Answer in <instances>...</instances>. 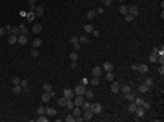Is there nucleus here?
<instances>
[{"label": "nucleus", "instance_id": "32", "mask_svg": "<svg viewBox=\"0 0 164 122\" xmlns=\"http://www.w3.org/2000/svg\"><path fill=\"white\" fill-rule=\"evenodd\" d=\"M20 91H22V87H20V84H13V93H15V95H18Z\"/></svg>", "mask_w": 164, "mask_h": 122}, {"label": "nucleus", "instance_id": "34", "mask_svg": "<svg viewBox=\"0 0 164 122\" xmlns=\"http://www.w3.org/2000/svg\"><path fill=\"white\" fill-rule=\"evenodd\" d=\"M64 120H66V122H75V115H73V113H69L68 117H64Z\"/></svg>", "mask_w": 164, "mask_h": 122}, {"label": "nucleus", "instance_id": "22", "mask_svg": "<svg viewBox=\"0 0 164 122\" xmlns=\"http://www.w3.org/2000/svg\"><path fill=\"white\" fill-rule=\"evenodd\" d=\"M86 16H88V20L91 22V20H95L99 15H97V11H88V15H86Z\"/></svg>", "mask_w": 164, "mask_h": 122}, {"label": "nucleus", "instance_id": "41", "mask_svg": "<svg viewBox=\"0 0 164 122\" xmlns=\"http://www.w3.org/2000/svg\"><path fill=\"white\" fill-rule=\"evenodd\" d=\"M121 15H128V5H121Z\"/></svg>", "mask_w": 164, "mask_h": 122}, {"label": "nucleus", "instance_id": "26", "mask_svg": "<svg viewBox=\"0 0 164 122\" xmlns=\"http://www.w3.org/2000/svg\"><path fill=\"white\" fill-rule=\"evenodd\" d=\"M69 58H71V62H77V60H79V53L73 49V51H71V55H69Z\"/></svg>", "mask_w": 164, "mask_h": 122}, {"label": "nucleus", "instance_id": "5", "mask_svg": "<svg viewBox=\"0 0 164 122\" xmlns=\"http://www.w3.org/2000/svg\"><path fill=\"white\" fill-rule=\"evenodd\" d=\"M91 111L95 113V115H99V113H102V104H99V102H91Z\"/></svg>", "mask_w": 164, "mask_h": 122}, {"label": "nucleus", "instance_id": "17", "mask_svg": "<svg viewBox=\"0 0 164 122\" xmlns=\"http://www.w3.org/2000/svg\"><path fill=\"white\" fill-rule=\"evenodd\" d=\"M31 31H33L35 35H40V33H42V24H33Z\"/></svg>", "mask_w": 164, "mask_h": 122}, {"label": "nucleus", "instance_id": "40", "mask_svg": "<svg viewBox=\"0 0 164 122\" xmlns=\"http://www.w3.org/2000/svg\"><path fill=\"white\" fill-rule=\"evenodd\" d=\"M133 18H135V16H133V15H129V13H128V15H124V20H126V22H131Z\"/></svg>", "mask_w": 164, "mask_h": 122}, {"label": "nucleus", "instance_id": "1", "mask_svg": "<svg viewBox=\"0 0 164 122\" xmlns=\"http://www.w3.org/2000/svg\"><path fill=\"white\" fill-rule=\"evenodd\" d=\"M121 91H122V97L128 102H131V100L135 98V93L131 91V86H128V84H126V86H121Z\"/></svg>", "mask_w": 164, "mask_h": 122}, {"label": "nucleus", "instance_id": "3", "mask_svg": "<svg viewBox=\"0 0 164 122\" xmlns=\"http://www.w3.org/2000/svg\"><path fill=\"white\" fill-rule=\"evenodd\" d=\"M29 11H33L37 16H42V15H44V7H42V5H29Z\"/></svg>", "mask_w": 164, "mask_h": 122}, {"label": "nucleus", "instance_id": "13", "mask_svg": "<svg viewBox=\"0 0 164 122\" xmlns=\"http://www.w3.org/2000/svg\"><path fill=\"white\" fill-rule=\"evenodd\" d=\"M91 75H93V77H100V75H102V68H100V66H95V68L91 69Z\"/></svg>", "mask_w": 164, "mask_h": 122}, {"label": "nucleus", "instance_id": "43", "mask_svg": "<svg viewBox=\"0 0 164 122\" xmlns=\"http://www.w3.org/2000/svg\"><path fill=\"white\" fill-rule=\"evenodd\" d=\"M47 120V115H40L39 119H37V122H46Z\"/></svg>", "mask_w": 164, "mask_h": 122}, {"label": "nucleus", "instance_id": "37", "mask_svg": "<svg viewBox=\"0 0 164 122\" xmlns=\"http://www.w3.org/2000/svg\"><path fill=\"white\" fill-rule=\"evenodd\" d=\"M37 113H39V115H46V108H44V106H39V108H37Z\"/></svg>", "mask_w": 164, "mask_h": 122}, {"label": "nucleus", "instance_id": "33", "mask_svg": "<svg viewBox=\"0 0 164 122\" xmlns=\"http://www.w3.org/2000/svg\"><path fill=\"white\" fill-rule=\"evenodd\" d=\"M31 46H33V47H37V49H39V47H40V46H42V40H40V38H39V37H37V38H35V40H33V44H31Z\"/></svg>", "mask_w": 164, "mask_h": 122}, {"label": "nucleus", "instance_id": "29", "mask_svg": "<svg viewBox=\"0 0 164 122\" xmlns=\"http://www.w3.org/2000/svg\"><path fill=\"white\" fill-rule=\"evenodd\" d=\"M17 38H18L17 35H7V42L9 44H17Z\"/></svg>", "mask_w": 164, "mask_h": 122}, {"label": "nucleus", "instance_id": "23", "mask_svg": "<svg viewBox=\"0 0 164 122\" xmlns=\"http://www.w3.org/2000/svg\"><path fill=\"white\" fill-rule=\"evenodd\" d=\"M18 29H20V35H26V37H28V33H29V29L26 27V24H20V26H18Z\"/></svg>", "mask_w": 164, "mask_h": 122}, {"label": "nucleus", "instance_id": "35", "mask_svg": "<svg viewBox=\"0 0 164 122\" xmlns=\"http://www.w3.org/2000/svg\"><path fill=\"white\" fill-rule=\"evenodd\" d=\"M79 42H80V46H84V44H89V40H88V35H86V37H80V38H79Z\"/></svg>", "mask_w": 164, "mask_h": 122}, {"label": "nucleus", "instance_id": "20", "mask_svg": "<svg viewBox=\"0 0 164 122\" xmlns=\"http://www.w3.org/2000/svg\"><path fill=\"white\" fill-rule=\"evenodd\" d=\"M150 62H159V55H157V49H153V51H151V55H150Z\"/></svg>", "mask_w": 164, "mask_h": 122}, {"label": "nucleus", "instance_id": "8", "mask_svg": "<svg viewBox=\"0 0 164 122\" xmlns=\"http://www.w3.org/2000/svg\"><path fill=\"white\" fill-rule=\"evenodd\" d=\"M84 91H86V86H84V84H79V86L73 87V93H75V95H84Z\"/></svg>", "mask_w": 164, "mask_h": 122}, {"label": "nucleus", "instance_id": "24", "mask_svg": "<svg viewBox=\"0 0 164 122\" xmlns=\"http://www.w3.org/2000/svg\"><path fill=\"white\" fill-rule=\"evenodd\" d=\"M66 102H68V98H66V97H60V98L57 100V104H58L60 108H66Z\"/></svg>", "mask_w": 164, "mask_h": 122}, {"label": "nucleus", "instance_id": "46", "mask_svg": "<svg viewBox=\"0 0 164 122\" xmlns=\"http://www.w3.org/2000/svg\"><path fill=\"white\" fill-rule=\"evenodd\" d=\"M97 15H104V5H100V7L97 9Z\"/></svg>", "mask_w": 164, "mask_h": 122}, {"label": "nucleus", "instance_id": "15", "mask_svg": "<svg viewBox=\"0 0 164 122\" xmlns=\"http://www.w3.org/2000/svg\"><path fill=\"white\" fill-rule=\"evenodd\" d=\"M93 95H95V93H93V89L86 87V91H84V98H86V100H91V98H93Z\"/></svg>", "mask_w": 164, "mask_h": 122}, {"label": "nucleus", "instance_id": "2", "mask_svg": "<svg viewBox=\"0 0 164 122\" xmlns=\"http://www.w3.org/2000/svg\"><path fill=\"white\" fill-rule=\"evenodd\" d=\"M133 115H135V119H137V120H142V119H144V115H146V109H144V108H140V106H137V109L133 111Z\"/></svg>", "mask_w": 164, "mask_h": 122}, {"label": "nucleus", "instance_id": "45", "mask_svg": "<svg viewBox=\"0 0 164 122\" xmlns=\"http://www.w3.org/2000/svg\"><path fill=\"white\" fill-rule=\"evenodd\" d=\"M111 2H113V0H100L102 5H111Z\"/></svg>", "mask_w": 164, "mask_h": 122}, {"label": "nucleus", "instance_id": "21", "mask_svg": "<svg viewBox=\"0 0 164 122\" xmlns=\"http://www.w3.org/2000/svg\"><path fill=\"white\" fill-rule=\"evenodd\" d=\"M102 69L104 71H113V62H104L102 64Z\"/></svg>", "mask_w": 164, "mask_h": 122}, {"label": "nucleus", "instance_id": "42", "mask_svg": "<svg viewBox=\"0 0 164 122\" xmlns=\"http://www.w3.org/2000/svg\"><path fill=\"white\" fill-rule=\"evenodd\" d=\"M140 108H144V109H146V111H148V109H150V108H151V104H150V102H146V100H144V104H142V106H140Z\"/></svg>", "mask_w": 164, "mask_h": 122}, {"label": "nucleus", "instance_id": "31", "mask_svg": "<svg viewBox=\"0 0 164 122\" xmlns=\"http://www.w3.org/2000/svg\"><path fill=\"white\" fill-rule=\"evenodd\" d=\"M35 16H37V15H35L33 11H29V13H26V18H28L29 22H33V20H35Z\"/></svg>", "mask_w": 164, "mask_h": 122}, {"label": "nucleus", "instance_id": "16", "mask_svg": "<svg viewBox=\"0 0 164 122\" xmlns=\"http://www.w3.org/2000/svg\"><path fill=\"white\" fill-rule=\"evenodd\" d=\"M46 115L55 119V117H57V108H46Z\"/></svg>", "mask_w": 164, "mask_h": 122}, {"label": "nucleus", "instance_id": "30", "mask_svg": "<svg viewBox=\"0 0 164 122\" xmlns=\"http://www.w3.org/2000/svg\"><path fill=\"white\" fill-rule=\"evenodd\" d=\"M89 84H91V86H99V84H100V77H93V79L89 80Z\"/></svg>", "mask_w": 164, "mask_h": 122}, {"label": "nucleus", "instance_id": "48", "mask_svg": "<svg viewBox=\"0 0 164 122\" xmlns=\"http://www.w3.org/2000/svg\"><path fill=\"white\" fill-rule=\"evenodd\" d=\"M157 73H161V77H162V75H164V66H162V64L159 66V71H157Z\"/></svg>", "mask_w": 164, "mask_h": 122}, {"label": "nucleus", "instance_id": "38", "mask_svg": "<svg viewBox=\"0 0 164 122\" xmlns=\"http://www.w3.org/2000/svg\"><path fill=\"white\" fill-rule=\"evenodd\" d=\"M44 91H53V86H51L49 82H46V84H44Z\"/></svg>", "mask_w": 164, "mask_h": 122}, {"label": "nucleus", "instance_id": "25", "mask_svg": "<svg viewBox=\"0 0 164 122\" xmlns=\"http://www.w3.org/2000/svg\"><path fill=\"white\" fill-rule=\"evenodd\" d=\"M20 87L22 89H29V82L26 80V79H20Z\"/></svg>", "mask_w": 164, "mask_h": 122}, {"label": "nucleus", "instance_id": "50", "mask_svg": "<svg viewBox=\"0 0 164 122\" xmlns=\"http://www.w3.org/2000/svg\"><path fill=\"white\" fill-rule=\"evenodd\" d=\"M29 2V5H37V0H28Z\"/></svg>", "mask_w": 164, "mask_h": 122}, {"label": "nucleus", "instance_id": "9", "mask_svg": "<svg viewBox=\"0 0 164 122\" xmlns=\"http://www.w3.org/2000/svg\"><path fill=\"white\" fill-rule=\"evenodd\" d=\"M128 13H129V15H133V16H137V15H139V5H135V4L128 5Z\"/></svg>", "mask_w": 164, "mask_h": 122}, {"label": "nucleus", "instance_id": "19", "mask_svg": "<svg viewBox=\"0 0 164 122\" xmlns=\"http://www.w3.org/2000/svg\"><path fill=\"white\" fill-rule=\"evenodd\" d=\"M93 31H95L93 24H86V26H84V33H86V35H89V33H93Z\"/></svg>", "mask_w": 164, "mask_h": 122}, {"label": "nucleus", "instance_id": "10", "mask_svg": "<svg viewBox=\"0 0 164 122\" xmlns=\"http://www.w3.org/2000/svg\"><path fill=\"white\" fill-rule=\"evenodd\" d=\"M137 71H140V73H148L150 71V68H148V64H137Z\"/></svg>", "mask_w": 164, "mask_h": 122}, {"label": "nucleus", "instance_id": "36", "mask_svg": "<svg viewBox=\"0 0 164 122\" xmlns=\"http://www.w3.org/2000/svg\"><path fill=\"white\" fill-rule=\"evenodd\" d=\"M144 84L151 87V86H153V79H151V77H146V80H144Z\"/></svg>", "mask_w": 164, "mask_h": 122}, {"label": "nucleus", "instance_id": "49", "mask_svg": "<svg viewBox=\"0 0 164 122\" xmlns=\"http://www.w3.org/2000/svg\"><path fill=\"white\" fill-rule=\"evenodd\" d=\"M80 84H84V86H88V84H89V80H88V79L84 77V79H82V82H80Z\"/></svg>", "mask_w": 164, "mask_h": 122}, {"label": "nucleus", "instance_id": "4", "mask_svg": "<svg viewBox=\"0 0 164 122\" xmlns=\"http://www.w3.org/2000/svg\"><path fill=\"white\" fill-rule=\"evenodd\" d=\"M84 100H86V98H84V95H75V97H73V104H75V106H79V108L84 104Z\"/></svg>", "mask_w": 164, "mask_h": 122}, {"label": "nucleus", "instance_id": "12", "mask_svg": "<svg viewBox=\"0 0 164 122\" xmlns=\"http://www.w3.org/2000/svg\"><path fill=\"white\" fill-rule=\"evenodd\" d=\"M110 89H111V93H119V91H121V84L111 80V87H110Z\"/></svg>", "mask_w": 164, "mask_h": 122}, {"label": "nucleus", "instance_id": "14", "mask_svg": "<svg viewBox=\"0 0 164 122\" xmlns=\"http://www.w3.org/2000/svg\"><path fill=\"white\" fill-rule=\"evenodd\" d=\"M150 89H151V87H150V86H146L144 82H142V84L139 86V93H140V95H144V93H148Z\"/></svg>", "mask_w": 164, "mask_h": 122}, {"label": "nucleus", "instance_id": "39", "mask_svg": "<svg viewBox=\"0 0 164 122\" xmlns=\"http://www.w3.org/2000/svg\"><path fill=\"white\" fill-rule=\"evenodd\" d=\"M106 79H108L110 82L113 80V79H115V77H113V71H106Z\"/></svg>", "mask_w": 164, "mask_h": 122}, {"label": "nucleus", "instance_id": "28", "mask_svg": "<svg viewBox=\"0 0 164 122\" xmlns=\"http://www.w3.org/2000/svg\"><path fill=\"white\" fill-rule=\"evenodd\" d=\"M71 111H73V115H75V117H80V115H82V109L79 108V106H75V108H73Z\"/></svg>", "mask_w": 164, "mask_h": 122}, {"label": "nucleus", "instance_id": "18", "mask_svg": "<svg viewBox=\"0 0 164 122\" xmlns=\"http://www.w3.org/2000/svg\"><path fill=\"white\" fill-rule=\"evenodd\" d=\"M17 44H20V46H26V44H28V37H26V35H18V38H17Z\"/></svg>", "mask_w": 164, "mask_h": 122}, {"label": "nucleus", "instance_id": "27", "mask_svg": "<svg viewBox=\"0 0 164 122\" xmlns=\"http://www.w3.org/2000/svg\"><path fill=\"white\" fill-rule=\"evenodd\" d=\"M135 109H137V104H135V102L131 100V102H129V106H128V111H129V113L133 115V111H135Z\"/></svg>", "mask_w": 164, "mask_h": 122}, {"label": "nucleus", "instance_id": "6", "mask_svg": "<svg viewBox=\"0 0 164 122\" xmlns=\"http://www.w3.org/2000/svg\"><path fill=\"white\" fill-rule=\"evenodd\" d=\"M95 117V113L91 111V109H86V111H82V120H91Z\"/></svg>", "mask_w": 164, "mask_h": 122}, {"label": "nucleus", "instance_id": "47", "mask_svg": "<svg viewBox=\"0 0 164 122\" xmlns=\"http://www.w3.org/2000/svg\"><path fill=\"white\" fill-rule=\"evenodd\" d=\"M31 55H33V57H39V49L33 47V49H31Z\"/></svg>", "mask_w": 164, "mask_h": 122}, {"label": "nucleus", "instance_id": "11", "mask_svg": "<svg viewBox=\"0 0 164 122\" xmlns=\"http://www.w3.org/2000/svg\"><path fill=\"white\" fill-rule=\"evenodd\" d=\"M62 97H66L68 100H71V98L75 97V93H73V89H69V87H66V89H64V95H62Z\"/></svg>", "mask_w": 164, "mask_h": 122}, {"label": "nucleus", "instance_id": "44", "mask_svg": "<svg viewBox=\"0 0 164 122\" xmlns=\"http://www.w3.org/2000/svg\"><path fill=\"white\" fill-rule=\"evenodd\" d=\"M7 35V29L6 27H0V37H6Z\"/></svg>", "mask_w": 164, "mask_h": 122}, {"label": "nucleus", "instance_id": "7", "mask_svg": "<svg viewBox=\"0 0 164 122\" xmlns=\"http://www.w3.org/2000/svg\"><path fill=\"white\" fill-rule=\"evenodd\" d=\"M69 44L73 46V49H75V51H79V49H80V42H79V37H71Z\"/></svg>", "mask_w": 164, "mask_h": 122}]
</instances>
